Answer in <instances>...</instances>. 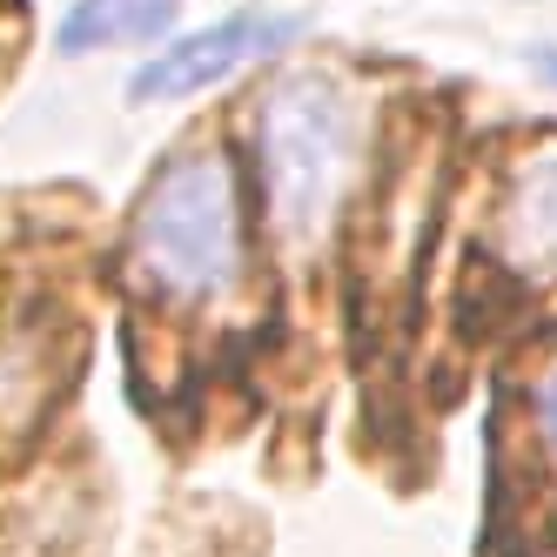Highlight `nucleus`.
I'll list each match as a JSON object with an SVG mask.
<instances>
[{
    "mask_svg": "<svg viewBox=\"0 0 557 557\" xmlns=\"http://www.w3.org/2000/svg\"><path fill=\"white\" fill-rule=\"evenodd\" d=\"M135 275L169 302H222L243 283V195L215 148H188L148 182L128 222Z\"/></svg>",
    "mask_w": 557,
    "mask_h": 557,
    "instance_id": "nucleus-1",
    "label": "nucleus"
},
{
    "mask_svg": "<svg viewBox=\"0 0 557 557\" xmlns=\"http://www.w3.org/2000/svg\"><path fill=\"white\" fill-rule=\"evenodd\" d=\"M256 154H262V202H269L275 235L309 249L336 222L349 175H356V154H363L356 101L330 74H289L262 101Z\"/></svg>",
    "mask_w": 557,
    "mask_h": 557,
    "instance_id": "nucleus-2",
    "label": "nucleus"
},
{
    "mask_svg": "<svg viewBox=\"0 0 557 557\" xmlns=\"http://www.w3.org/2000/svg\"><path fill=\"white\" fill-rule=\"evenodd\" d=\"M296 34H302V14L243 8V14H228V21H215V27L182 34V41L162 48V54H148V61L135 67L128 95H135L141 108H154V101H188V95L228 82L235 67H249V61H262V54H283Z\"/></svg>",
    "mask_w": 557,
    "mask_h": 557,
    "instance_id": "nucleus-3",
    "label": "nucleus"
},
{
    "mask_svg": "<svg viewBox=\"0 0 557 557\" xmlns=\"http://www.w3.org/2000/svg\"><path fill=\"white\" fill-rule=\"evenodd\" d=\"M504 249L517 269L557 275V148H537L510 182L504 202Z\"/></svg>",
    "mask_w": 557,
    "mask_h": 557,
    "instance_id": "nucleus-4",
    "label": "nucleus"
},
{
    "mask_svg": "<svg viewBox=\"0 0 557 557\" xmlns=\"http://www.w3.org/2000/svg\"><path fill=\"white\" fill-rule=\"evenodd\" d=\"M182 0H67V14L54 27L61 54H101V48H135L154 41L175 21Z\"/></svg>",
    "mask_w": 557,
    "mask_h": 557,
    "instance_id": "nucleus-5",
    "label": "nucleus"
},
{
    "mask_svg": "<svg viewBox=\"0 0 557 557\" xmlns=\"http://www.w3.org/2000/svg\"><path fill=\"white\" fill-rule=\"evenodd\" d=\"M537 417H544V430H550V444H557V370L537 383Z\"/></svg>",
    "mask_w": 557,
    "mask_h": 557,
    "instance_id": "nucleus-6",
    "label": "nucleus"
},
{
    "mask_svg": "<svg viewBox=\"0 0 557 557\" xmlns=\"http://www.w3.org/2000/svg\"><path fill=\"white\" fill-rule=\"evenodd\" d=\"M537 67H544V74H557V54H544V61H537Z\"/></svg>",
    "mask_w": 557,
    "mask_h": 557,
    "instance_id": "nucleus-7",
    "label": "nucleus"
}]
</instances>
